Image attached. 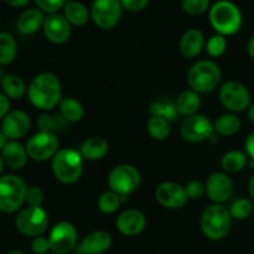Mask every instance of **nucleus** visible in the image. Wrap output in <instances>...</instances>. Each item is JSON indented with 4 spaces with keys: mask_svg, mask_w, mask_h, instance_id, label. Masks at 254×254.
Listing matches in <instances>:
<instances>
[{
    "mask_svg": "<svg viewBox=\"0 0 254 254\" xmlns=\"http://www.w3.org/2000/svg\"><path fill=\"white\" fill-rule=\"evenodd\" d=\"M30 102L36 108L50 111L61 102V83L55 74L45 72L35 77L27 88Z\"/></svg>",
    "mask_w": 254,
    "mask_h": 254,
    "instance_id": "1",
    "label": "nucleus"
},
{
    "mask_svg": "<svg viewBox=\"0 0 254 254\" xmlns=\"http://www.w3.org/2000/svg\"><path fill=\"white\" fill-rule=\"evenodd\" d=\"M52 173L62 184H74L83 171V158L73 149H60L52 158Z\"/></svg>",
    "mask_w": 254,
    "mask_h": 254,
    "instance_id": "2",
    "label": "nucleus"
},
{
    "mask_svg": "<svg viewBox=\"0 0 254 254\" xmlns=\"http://www.w3.org/2000/svg\"><path fill=\"white\" fill-rule=\"evenodd\" d=\"M210 22L213 29L222 36L233 35L241 29L242 14L237 5L227 0H220L210 10Z\"/></svg>",
    "mask_w": 254,
    "mask_h": 254,
    "instance_id": "3",
    "label": "nucleus"
},
{
    "mask_svg": "<svg viewBox=\"0 0 254 254\" xmlns=\"http://www.w3.org/2000/svg\"><path fill=\"white\" fill-rule=\"evenodd\" d=\"M231 220L230 208L221 203H213L207 206L201 216V230L210 240H222L230 231Z\"/></svg>",
    "mask_w": 254,
    "mask_h": 254,
    "instance_id": "4",
    "label": "nucleus"
},
{
    "mask_svg": "<svg viewBox=\"0 0 254 254\" xmlns=\"http://www.w3.org/2000/svg\"><path fill=\"white\" fill-rule=\"evenodd\" d=\"M221 81V69L216 62L201 60L193 64L188 73V83L197 93L213 91Z\"/></svg>",
    "mask_w": 254,
    "mask_h": 254,
    "instance_id": "5",
    "label": "nucleus"
},
{
    "mask_svg": "<svg viewBox=\"0 0 254 254\" xmlns=\"http://www.w3.org/2000/svg\"><path fill=\"white\" fill-rule=\"evenodd\" d=\"M26 184L15 175L0 178V211L12 213L21 207L26 196Z\"/></svg>",
    "mask_w": 254,
    "mask_h": 254,
    "instance_id": "6",
    "label": "nucleus"
},
{
    "mask_svg": "<svg viewBox=\"0 0 254 254\" xmlns=\"http://www.w3.org/2000/svg\"><path fill=\"white\" fill-rule=\"evenodd\" d=\"M17 231L27 237H40L49 226V216L42 207H29L21 210L15 220Z\"/></svg>",
    "mask_w": 254,
    "mask_h": 254,
    "instance_id": "7",
    "label": "nucleus"
},
{
    "mask_svg": "<svg viewBox=\"0 0 254 254\" xmlns=\"http://www.w3.org/2000/svg\"><path fill=\"white\" fill-rule=\"evenodd\" d=\"M108 185L111 190L118 193L121 197H126L139 188L140 174L134 166L122 164L109 173Z\"/></svg>",
    "mask_w": 254,
    "mask_h": 254,
    "instance_id": "8",
    "label": "nucleus"
},
{
    "mask_svg": "<svg viewBox=\"0 0 254 254\" xmlns=\"http://www.w3.org/2000/svg\"><path fill=\"white\" fill-rule=\"evenodd\" d=\"M25 148L32 160L46 161L59 151V138L54 131H39L27 140Z\"/></svg>",
    "mask_w": 254,
    "mask_h": 254,
    "instance_id": "9",
    "label": "nucleus"
},
{
    "mask_svg": "<svg viewBox=\"0 0 254 254\" xmlns=\"http://www.w3.org/2000/svg\"><path fill=\"white\" fill-rule=\"evenodd\" d=\"M220 101L225 108L237 113L250 108L251 94L241 82L228 81L220 88Z\"/></svg>",
    "mask_w": 254,
    "mask_h": 254,
    "instance_id": "10",
    "label": "nucleus"
},
{
    "mask_svg": "<svg viewBox=\"0 0 254 254\" xmlns=\"http://www.w3.org/2000/svg\"><path fill=\"white\" fill-rule=\"evenodd\" d=\"M213 124L207 117L202 114H193L186 117L181 123L180 133L185 140L191 143H200V141L208 140L213 135Z\"/></svg>",
    "mask_w": 254,
    "mask_h": 254,
    "instance_id": "11",
    "label": "nucleus"
},
{
    "mask_svg": "<svg viewBox=\"0 0 254 254\" xmlns=\"http://www.w3.org/2000/svg\"><path fill=\"white\" fill-rule=\"evenodd\" d=\"M91 16L94 24L103 30L112 29L122 16L119 0H94L91 7Z\"/></svg>",
    "mask_w": 254,
    "mask_h": 254,
    "instance_id": "12",
    "label": "nucleus"
},
{
    "mask_svg": "<svg viewBox=\"0 0 254 254\" xmlns=\"http://www.w3.org/2000/svg\"><path fill=\"white\" fill-rule=\"evenodd\" d=\"M51 251L57 254L71 252L77 243V231L72 223L60 222L55 225L49 236Z\"/></svg>",
    "mask_w": 254,
    "mask_h": 254,
    "instance_id": "13",
    "label": "nucleus"
},
{
    "mask_svg": "<svg viewBox=\"0 0 254 254\" xmlns=\"http://www.w3.org/2000/svg\"><path fill=\"white\" fill-rule=\"evenodd\" d=\"M42 27H44L45 36L52 44H64L71 36V24L64 17V15L57 12L47 15Z\"/></svg>",
    "mask_w": 254,
    "mask_h": 254,
    "instance_id": "14",
    "label": "nucleus"
},
{
    "mask_svg": "<svg viewBox=\"0 0 254 254\" xmlns=\"http://www.w3.org/2000/svg\"><path fill=\"white\" fill-rule=\"evenodd\" d=\"M205 185L206 193L215 203L225 202L233 193V181L226 173H213Z\"/></svg>",
    "mask_w": 254,
    "mask_h": 254,
    "instance_id": "15",
    "label": "nucleus"
},
{
    "mask_svg": "<svg viewBox=\"0 0 254 254\" xmlns=\"http://www.w3.org/2000/svg\"><path fill=\"white\" fill-rule=\"evenodd\" d=\"M155 198L168 208H181L188 201L185 188L176 183H163L156 188Z\"/></svg>",
    "mask_w": 254,
    "mask_h": 254,
    "instance_id": "16",
    "label": "nucleus"
},
{
    "mask_svg": "<svg viewBox=\"0 0 254 254\" xmlns=\"http://www.w3.org/2000/svg\"><path fill=\"white\" fill-rule=\"evenodd\" d=\"M31 121L25 112L12 111L2 119L1 131L10 140H16L29 131Z\"/></svg>",
    "mask_w": 254,
    "mask_h": 254,
    "instance_id": "17",
    "label": "nucleus"
},
{
    "mask_svg": "<svg viewBox=\"0 0 254 254\" xmlns=\"http://www.w3.org/2000/svg\"><path fill=\"white\" fill-rule=\"evenodd\" d=\"M145 216L138 210L124 211V212H122L118 216L116 222L117 230L122 235L129 236V237H133V236H136L143 232V230L145 228Z\"/></svg>",
    "mask_w": 254,
    "mask_h": 254,
    "instance_id": "18",
    "label": "nucleus"
},
{
    "mask_svg": "<svg viewBox=\"0 0 254 254\" xmlns=\"http://www.w3.org/2000/svg\"><path fill=\"white\" fill-rule=\"evenodd\" d=\"M112 246V237L104 231H96L83 238L79 245L82 254H102Z\"/></svg>",
    "mask_w": 254,
    "mask_h": 254,
    "instance_id": "19",
    "label": "nucleus"
},
{
    "mask_svg": "<svg viewBox=\"0 0 254 254\" xmlns=\"http://www.w3.org/2000/svg\"><path fill=\"white\" fill-rule=\"evenodd\" d=\"M1 156L5 165L9 166L12 170H20L26 164L29 155H27L26 148H24L19 141L10 140L2 149Z\"/></svg>",
    "mask_w": 254,
    "mask_h": 254,
    "instance_id": "20",
    "label": "nucleus"
},
{
    "mask_svg": "<svg viewBox=\"0 0 254 254\" xmlns=\"http://www.w3.org/2000/svg\"><path fill=\"white\" fill-rule=\"evenodd\" d=\"M205 39L200 30H188L180 40V51L186 59H193L202 51Z\"/></svg>",
    "mask_w": 254,
    "mask_h": 254,
    "instance_id": "21",
    "label": "nucleus"
},
{
    "mask_svg": "<svg viewBox=\"0 0 254 254\" xmlns=\"http://www.w3.org/2000/svg\"><path fill=\"white\" fill-rule=\"evenodd\" d=\"M45 16L40 9H29L22 12L16 22V27L20 34L31 35L44 26Z\"/></svg>",
    "mask_w": 254,
    "mask_h": 254,
    "instance_id": "22",
    "label": "nucleus"
},
{
    "mask_svg": "<svg viewBox=\"0 0 254 254\" xmlns=\"http://www.w3.org/2000/svg\"><path fill=\"white\" fill-rule=\"evenodd\" d=\"M108 150L109 145L106 139L101 138V136H92L82 144L79 153L83 159L96 161L103 159L108 153Z\"/></svg>",
    "mask_w": 254,
    "mask_h": 254,
    "instance_id": "23",
    "label": "nucleus"
},
{
    "mask_svg": "<svg viewBox=\"0 0 254 254\" xmlns=\"http://www.w3.org/2000/svg\"><path fill=\"white\" fill-rule=\"evenodd\" d=\"M175 104L179 114L190 117L193 116V114H197V111L200 109L201 106V98L197 92L192 91V89L191 91H184L178 97Z\"/></svg>",
    "mask_w": 254,
    "mask_h": 254,
    "instance_id": "24",
    "label": "nucleus"
},
{
    "mask_svg": "<svg viewBox=\"0 0 254 254\" xmlns=\"http://www.w3.org/2000/svg\"><path fill=\"white\" fill-rule=\"evenodd\" d=\"M241 127H242L241 119L233 113L222 114V116L218 117V118L216 119L215 123H213V129H215L216 133L226 136H231L237 134L238 131H240Z\"/></svg>",
    "mask_w": 254,
    "mask_h": 254,
    "instance_id": "25",
    "label": "nucleus"
},
{
    "mask_svg": "<svg viewBox=\"0 0 254 254\" xmlns=\"http://www.w3.org/2000/svg\"><path fill=\"white\" fill-rule=\"evenodd\" d=\"M60 113L66 122L76 123L83 118L84 109L77 99L72 98V97H64L60 102Z\"/></svg>",
    "mask_w": 254,
    "mask_h": 254,
    "instance_id": "26",
    "label": "nucleus"
},
{
    "mask_svg": "<svg viewBox=\"0 0 254 254\" xmlns=\"http://www.w3.org/2000/svg\"><path fill=\"white\" fill-rule=\"evenodd\" d=\"M248 164V155L240 150H231L223 155L221 165L226 174L240 173Z\"/></svg>",
    "mask_w": 254,
    "mask_h": 254,
    "instance_id": "27",
    "label": "nucleus"
},
{
    "mask_svg": "<svg viewBox=\"0 0 254 254\" xmlns=\"http://www.w3.org/2000/svg\"><path fill=\"white\" fill-rule=\"evenodd\" d=\"M1 88L4 91V94L7 98L11 99H20L26 93V84L20 78L19 76L15 74H6L1 79Z\"/></svg>",
    "mask_w": 254,
    "mask_h": 254,
    "instance_id": "28",
    "label": "nucleus"
},
{
    "mask_svg": "<svg viewBox=\"0 0 254 254\" xmlns=\"http://www.w3.org/2000/svg\"><path fill=\"white\" fill-rule=\"evenodd\" d=\"M64 15L69 24L76 25V26H82L87 24L89 19V12L83 4L78 1L66 2L64 6Z\"/></svg>",
    "mask_w": 254,
    "mask_h": 254,
    "instance_id": "29",
    "label": "nucleus"
},
{
    "mask_svg": "<svg viewBox=\"0 0 254 254\" xmlns=\"http://www.w3.org/2000/svg\"><path fill=\"white\" fill-rule=\"evenodd\" d=\"M16 54L17 45L14 37L7 32H0V66L12 64Z\"/></svg>",
    "mask_w": 254,
    "mask_h": 254,
    "instance_id": "30",
    "label": "nucleus"
},
{
    "mask_svg": "<svg viewBox=\"0 0 254 254\" xmlns=\"http://www.w3.org/2000/svg\"><path fill=\"white\" fill-rule=\"evenodd\" d=\"M150 113L153 117H159V118H164L170 122L176 118L179 112L176 109V104L173 103L170 99L160 98L151 104Z\"/></svg>",
    "mask_w": 254,
    "mask_h": 254,
    "instance_id": "31",
    "label": "nucleus"
},
{
    "mask_svg": "<svg viewBox=\"0 0 254 254\" xmlns=\"http://www.w3.org/2000/svg\"><path fill=\"white\" fill-rule=\"evenodd\" d=\"M149 135L155 140H165L170 135V124L166 119L159 117H151L146 124Z\"/></svg>",
    "mask_w": 254,
    "mask_h": 254,
    "instance_id": "32",
    "label": "nucleus"
},
{
    "mask_svg": "<svg viewBox=\"0 0 254 254\" xmlns=\"http://www.w3.org/2000/svg\"><path fill=\"white\" fill-rule=\"evenodd\" d=\"M121 196L114 191H106L98 198V208L103 213H113L121 205Z\"/></svg>",
    "mask_w": 254,
    "mask_h": 254,
    "instance_id": "33",
    "label": "nucleus"
},
{
    "mask_svg": "<svg viewBox=\"0 0 254 254\" xmlns=\"http://www.w3.org/2000/svg\"><path fill=\"white\" fill-rule=\"evenodd\" d=\"M253 212V203L248 198H238L230 207L231 217L235 220H247Z\"/></svg>",
    "mask_w": 254,
    "mask_h": 254,
    "instance_id": "34",
    "label": "nucleus"
},
{
    "mask_svg": "<svg viewBox=\"0 0 254 254\" xmlns=\"http://www.w3.org/2000/svg\"><path fill=\"white\" fill-rule=\"evenodd\" d=\"M64 118L60 114V116L50 117L47 114H41L37 119V127H39L40 131H56L59 130V127H64Z\"/></svg>",
    "mask_w": 254,
    "mask_h": 254,
    "instance_id": "35",
    "label": "nucleus"
},
{
    "mask_svg": "<svg viewBox=\"0 0 254 254\" xmlns=\"http://www.w3.org/2000/svg\"><path fill=\"white\" fill-rule=\"evenodd\" d=\"M226 49H227V41H226L225 36L220 34L210 37L207 44H206V51L211 57L222 56L225 54Z\"/></svg>",
    "mask_w": 254,
    "mask_h": 254,
    "instance_id": "36",
    "label": "nucleus"
},
{
    "mask_svg": "<svg viewBox=\"0 0 254 254\" xmlns=\"http://www.w3.org/2000/svg\"><path fill=\"white\" fill-rule=\"evenodd\" d=\"M210 6V0H183V9L189 15H201Z\"/></svg>",
    "mask_w": 254,
    "mask_h": 254,
    "instance_id": "37",
    "label": "nucleus"
},
{
    "mask_svg": "<svg viewBox=\"0 0 254 254\" xmlns=\"http://www.w3.org/2000/svg\"><path fill=\"white\" fill-rule=\"evenodd\" d=\"M25 202L29 207H41L44 202V192L39 186H30L27 188L26 196H25Z\"/></svg>",
    "mask_w": 254,
    "mask_h": 254,
    "instance_id": "38",
    "label": "nucleus"
},
{
    "mask_svg": "<svg viewBox=\"0 0 254 254\" xmlns=\"http://www.w3.org/2000/svg\"><path fill=\"white\" fill-rule=\"evenodd\" d=\"M185 192L188 198L197 200V198H201L206 193V185L198 180H192L185 186Z\"/></svg>",
    "mask_w": 254,
    "mask_h": 254,
    "instance_id": "39",
    "label": "nucleus"
},
{
    "mask_svg": "<svg viewBox=\"0 0 254 254\" xmlns=\"http://www.w3.org/2000/svg\"><path fill=\"white\" fill-rule=\"evenodd\" d=\"M41 11L55 14L66 5V0H34Z\"/></svg>",
    "mask_w": 254,
    "mask_h": 254,
    "instance_id": "40",
    "label": "nucleus"
},
{
    "mask_svg": "<svg viewBox=\"0 0 254 254\" xmlns=\"http://www.w3.org/2000/svg\"><path fill=\"white\" fill-rule=\"evenodd\" d=\"M31 250L35 254H46L49 252V250H51L49 238H45L42 236L35 237V240L31 243Z\"/></svg>",
    "mask_w": 254,
    "mask_h": 254,
    "instance_id": "41",
    "label": "nucleus"
},
{
    "mask_svg": "<svg viewBox=\"0 0 254 254\" xmlns=\"http://www.w3.org/2000/svg\"><path fill=\"white\" fill-rule=\"evenodd\" d=\"M119 1H121L122 7L127 9L128 11L138 12L145 9L149 0H119Z\"/></svg>",
    "mask_w": 254,
    "mask_h": 254,
    "instance_id": "42",
    "label": "nucleus"
},
{
    "mask_svg": "<svg viewBox=\"0 0 254 254\" xmlns=\"http://www.w3.org/2000/svg\"><path fill=\"white\" fill-rule=\"evenodd\" d=\"M10 101L5 94L0 93V119H4L9 114Z\"/></svg>",
    "mask_w": 254,
    "mask_h": 254,
    "instance_id": "43",
    "label": "nucleus"
},
{
    "mask_svg": "<svg viewBox=\"0 0 254 254\" xmlns=\"http://www.w3.org/2000/svg\"><path fill=\"white\" fill-rule=\"evenodd\" d=\"M246 153H247L248 158L254 160V131L248 135L247 140H246Z\"/></svg>",
    "mask_w": 254,
    "mask_h": 254,
    "instance_id": "44",
    "label": "nucleus"
},
{
    "mask_svg": "<svg viewBox=\"0 0 254 254\" xmlns=\"http://www.w3.org/2000/svg\"><path fill=\"white\" fill-rule=\"evenodd\" d=\"M7 5L10 6H14V7H22V6H26L27 4L30 2V0H4Z\"/></svg>",
    "mask_w": 254,
    "mask_h": 254,
    "instance_id": "45",
    "label": "nucleus"
},
{
    "mask_svg": "<svg viewBox=\"0 0 254 254\" xmlns=\"http://www.w3.org/2000/svg\"><path fill=\"white\" fill-rule=\"evenodd\" d=\"M247 51H248V55H250L251 59L254 60V35L252 37H251L250 41H248Z\"/></svg>",
    "mask_w": 254,
    "mask_h": 254,
    "instance_id": "46",
    "label": "nucleus"
},
{
    "mask_svg": "<svg viewBox=\"0 0 254 254\" xmlns=\"http://www.w3.org/2000/svg\"><path fill=\"white\" fill-rule=\"evenodd\" d=\"M248 121L254 127V103L251 104L250 108H248Z\"/></svg>",
    "mask_w": 254,
    "mask_h": 254,
    "instance_id": "47",
    "label": "nucleus"
},
{
    "mask_svg": "<svg viewBox=\"0 0 254 254\" xmlns=\"http://www.w3.org/2000/svg\"><path fill=\"white\" fill-rule=\"evenodd\" d=\"M6 143H7V138L4 135L2 131H0V151H2V149H4L5 145H6Z\"/></svg>",
    "mask_w": 254,
    "mask_h": 254,
    "instance_id": "48",
    "label": "nucleus"
},
{
    "mask_svg": "<svg viewBox=\"0 0 254 254\" xmlns=\"http://www.w3.org/2000/svg\"><path fill=\"white\" fill-rule=\"evenodd\" d=\"M248 189H250V193L251 196L254 198V175L251 178L250 184H248Z\"/></svg>",
    "mask_w": 254,
    "mask_h": 254,
    "instance_id": "49",
    "label": "nucleus"
},
{
    "mask_svg": "<svg viewBox=\"0 0 254 254\" xmlns=\"http://www.w3.org/2000/svg\"><path fill=\"white\" fill-rule=\"evenodd\" d=\"M4 160H2V156H0V175H1L2 173V168H4ZM1 178V176H0Z\"/></svg>",
    "mask_w": 254,
    "mask_h": 254,
    "instance_id": "50",
    "label": "nucleus"
},
{
    "mask_svg": "<svg viewBox=\"0 0 254 254\" xmlns=\"http://www.w3.org/2000/svg\"><path fill=\"white\" fill-rule=\"evenodd\" d=\"M248 164H250L251 169H254V160H253V159H251V160L248 161Z\"/></svg>",
    "mask_w": 254,
    "mask_h": 254,
    "instance_id": "51",
    "label": "nucleus"
},
{
    "mask_svg": "<svg viewBox=\"0 0 254 254\" xmlns=\"http://www.w3.org/2000/svg\"><path fill=\"white\" fill-rule=\"evenodd\" d=\"M7 254H24L21 252V251H12V252H10V253H7Z\"/></svg>",
    "mask_w": 254,
    "mask_h": 254,
    "instance_id": "52",
    "label": "nucleus"
},
{
    "mask_svg": "<svg viewBox=\"0 0 254 254\" xmlns=\"http://www.w3.org/2000/svg\"><path fill=\"white\" fill-rule=\"evenodd\" d=\"M2 79V69H1V66H0V82H1Z\"/></svg>",
    "mask_w": 254,
    "mask_h": 254,
    "instance_id": "53",
    "label": "nucleus"
},
{
    "mask_svg": "<svg viewBox=\"0 0 254 254\" xmlns=\"http://www.w3.org/2000/svg\"><path fill=\"white\" fill-rule=\"evenodd\" d=\"M72 1H76V0H66V2H72Z\"/></svg>",
    "mask_w": 254,
    "mask_h": 254,
    "instance_id": "54",
    "label": "nucleus"
},
{
    "mask_svg": "<svg viewBox=\"0 0 254 254\" xmlns=\"http://www.w3.org/2000/svg\"><path fill=\"white\" fill-rule=\"evenodd\" d=\"M50 254H57V253H54V252H52V253H50Z\"/></svg>",
    "mask_w": 254,
    "mask_h": 254,
    "instance_id": "55",
    "label": "nucleus"
}]
</instances>
